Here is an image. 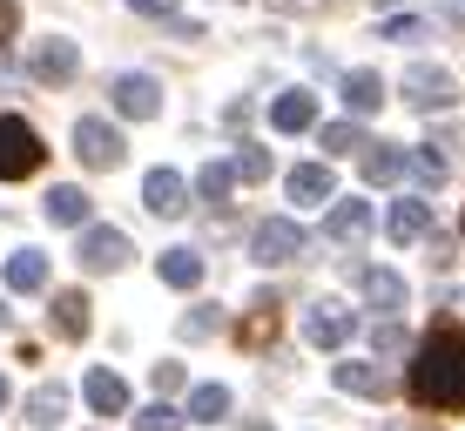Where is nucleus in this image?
<instances>
[{
  "mask_svg": "<svg viewBox=\"0 0 465 431\" xmlns=\"http://www.w3.org/2000/svg\"><path fill=\"white\" fill-rule=\"evenodd\" d=\"M405 397L419 411H465V324L439 317L405 364Z\"/></svg>",
  "mask_w": 465,
  "mask_h": 431,
  "instance_id": "nucleus-1",
  "label": "nucleus"
},
{
  "mask_svg": "<svg viewBox=\"0 0 465 431\" xmlns=\"http://www.w3.org/2000/svg\"><path fill=\"white\" fill-rule=\"evenodd\" d=\"M41 135L27 129L21 115H0V182H27V175L41 169Z\"/></svg>",
  "mask_w": 465,
  "mask_h": 431,
  "instance_id": "nucleus-2",
  "label": "nucleus"
},
{
  "mask_svg": "<svg viewBox=\"0 0 465 431\" xmlns=\"http://www.w3.org/2000/svg\"><path fill=\"white\" fill-rule=\"evenodd\" d=\"M74 155H82L88 169H122V162H128V142H122L115 122L82 115V122H74Z\"/></svg>",
  "mask_w": 465,
  "mask_h": 431,
  "instance_id": "nucleus-3",
  "label": "nucleus"
},
{
  "mask_svg": "<svg viewBox=\"0 0 465 431\" xmlns=\"http://www.w3.org/2000/svg\"><path fill=\"white\" fill-rule=\"evenodd\" d=\"M74 263L94 269V277H102V269H128L135 263V243H128L122 230H108V222H88L82 243H74Z\"/></svg>",
  "mask_w": 465,
  "mask_h": 431,
  "instance_id": "nucleus-4",
  "label": "nucleus"
},
{
  "mask_svg": "<svg viewBox=\"0 0 465 431\" xmlns=\"http://www.w3.org/2000/svg\"><path fill=\"white\" fill-rule=\"evenodd\" d=\"M297 250H303V230L291 216H263V222H256V236H250V257L263 269L270 263H297Z\"/></svg>",
  "mask_w": 465,
  "mask_h": 431,
  "instance_id": "nucleus-5",
  "label": "nucleus"
},
{
  "mask_svg": "<svg viewBox=\"0 0 465 431\" xmlns=\"http://www.w3.org/2000/svg\"><path fill=\"white\" fill-rule=\"evenodd\" d=\"M351 338H358V317H351L344 303H317V310H303V344H317V350H344Z\"/></svg>",
  "mask_w": 465,
  "mask_h": 431,
  "instance_id": "nucleus-6",
  "label": "nucleus"
},
{
  "mask_svg": "<svg viewBox=\"0 0 465 431\" xmlns=\"http://www.w3.org/2000/svg\"><path fill=\"white\" fill-rule=\"evenodd\" d=\"M108 102H115V115H128V122H149V115H163V82H155V74H115Z\"/></svg>",
  "mask_w": 465,
  "mask_h": 431,
  "instance_id": "nucleus-7",
  "label": "nucleus"
},
{
  "mask_svg": "<svg viewBox=\"0 0 465 431\" xmlns=\"http://www.w3.org/2000/svg\"><path fill=\"white\" fill-rule=\"evenodd\" d=\"M142 210L163 216V222L189 216V182H183L175 169H149V182H142Z\"/></svg>",
  "mask_w": 465,
  "mask_h": 431,
  "instance_id": "nucleus-8",
  "label": "nucleus"
},
{
  "mask_svg": "<svg viewBox=\"0 0 465 431\" xmlns=\"http://www.w3.org/2000/svg\"><path fill=\"white\" fill-rule=\"evenodd\" d=\"M405 102L425 108V115H431V108H452L459 102V82L445 68H425V61H419V68H405Z\"/></svg>",
  "mask_w": 465,
  "mask_h": 431,
  "instance_id": "nucleus-9",
  "label": "nucleus"
},
{
  "mask_svg": "<svg viewBox=\"0 0 465 431\" xmlns=\"http://www.w3.org/2000/svg\"><path fill=\"white\" fill-rule=\"evenodd\" d=\"M331 196H338V175H331V155H324V162H303V169H291V202H303V210H324Z\"/></svg>",
  "mask_w": 465,
  "mask_h": 431,
  "instance_id": "nucleus-10",
  "label": "nucleus"
},
{
  "mask_svg": "<svg viewBox=\"0 0 465 431\" xmlns=\"http://www.w3.org/2000/svg\"><path fill=\"white\" fill-rule=\"evenodd\" d=\"M82 397H88L94 418H128V385H122L115 371H88L82 377Z\"/></svg>",
  "mask_w": 465,
  "mask_h": 431,
  "instance_id": "nucleus-11",
  "label": "nucleus"
},
{
  "mask_svg": "<svg viewBox=\"0 0 465 431\" xmlns=\"http://www.w3.org/2000/svg\"><path fill=\"white\" fill-rule=\"evenodd\" d=\"M27 68H35V82H74V68H82V47L54 34V41L35 47V61H27Z\"/></svg>",
  "mask_w": 465,
  "mask_h": 431,
  "instance_id": "nucleus-12",
  "label": "nucleus"
},
{
  "mask_svg": "<svg viewBox=\"0 0 465 431\" xmlns=\"http://www.w3.org/2000/svg\"><path fill=\"white\" fill-rule=\"evenodd\" d=\"M47 324H54L61 344H82V338H88V297H82V290H54V303H47Z\"/></svg>",
  "mask_w": 465,
  "mask_h": 431,
  "instance_id": "nucleus-13",
  "label": "nucleus"
},
{
  "mask_svg": "<svg viewBox=\"0 0 465 431\" xmlns=\"http://www.w3.org/2000/svg\"><path fill=\"white\" fill-rule=\"evenodd\" d=\"M384 230H391V243H425V236H431V202H425V196H405V202H391Z\"/></svg>",
  "mask_w": 465,
  "mask_h": 431,
  "instance_id": "nucleus-14",
  "label": "nucleus"
},
{
  "mask_svg": "<svg viewBox=\"0 0 465 431\" xmlns=\"http://www.w3.org/2000/svg\"><path fill=\"white\" fill-rule=\"evenodd\" d=\"M371 222H378L371 202H331L324 236H331V243H358V236H371Z\"/></svg>",
  "mask_w": 465,
  "mask_h": 431,
  "instance_id": "nucleus-15",
  "label": "nucleus"
},
{
  "mask_svg": "<svg viewBox=\"0 0 465 431\" xmlns=\"http://www.w3.org/2000/svg\"><path fill=\"white\" fill-rule=\"evenodd\" d=\"M311 122H317V94H303V88L277 94V108H270V129H283V135H303Z\"/></svg>",
  "mask_w": 465,
  "mask_h": 431,
  "instance_id": "nucleus-16",
  "label": "nucleus"
},
{
  "mask_svg": "<svg viewBox=\"0 0 465 431\" xmlns=\"http://www.w3.org/2000/svg\"><path fill=\"white\" fill-rule=\"evenodd\" d=\"M338 94H344L351 115H371V108L384 102V82H378V68H351L344 82H338Z\"/></svg>",
  "mask_w": 465,
  "mask_h": 431,
  "instance_id": "nucleus-17",
  "label": "nucleus"
},
{
  "mask_svg": "<svg viewBox=\"0 0 465 431\" xmlns=\"http://www.w3.org/2000/svg\"><path fill=\"white\" fill-rule=\"evenodd\" d=\"M47 222H61V230H88V189H74V182L47 189Z\"/></svg>",
  "mask_w": 465,
  "mask_h": 431,
  "instance_id": "nucleus-18",
  "label": "nucleus"
},
{
  "mask_svg": "<svg viewBox=\"0 0 465 431\" xmlns=\"http://www.w3.org/2000/svg\"><path fill=\"white\" fill-rule=\"evenodd\" d=\"M277 324H283V303L263 290V297L250 303V317H243V344H250V350H256V344H277Z\"/></svg>",
  "mask_w": 465,
  "mask_h": 431,
  "instance_id": "nucleus-19",
  "label": "nucleus"
},
{
  "mask_svg": "<svg viewBox=\"0 0 465 431\" xmlns=\"http://www.w3.org/2000/svg\"><path fill=\"white\" fill-rule=\"evenodd\" d=\"M358 290H364V303H378L384 317L405 310V283H398L391 269H358Z\"/></svg>",
  "mask_w": 465,
  "mask_h": 431,
  "instance_id": "nucleus-20",
  "label": "nucleus"
},
{
  "mask_svg": "<svg viewBox=\"0 0 465 431\" xmlns=\"http://www.w3.org/2000/svg\"><path fill=\"white\" fill-rule=\"evenodd\" d=\"M411 169V155L405 149H391V142H371V149H364V182H398V175Z\"/></svg>",
  "mask_w": 465,
  "mask_h": 431,
  "instance_id": "nucleus-21",
  "label": "nucleus"
},
{
  "mask_svg": "<svg viewBox=\"0 0 465 431\" xmlns=\"http://www.w3.org/2000/svg\"><path fill=\"white\" fill-rule=\"evenodd\" d=\"M155 269H163L169 290H196V283H203V257H196V250H163Z\"/></svg>",
  "mask_w": 465,
  "mask_h": 431,
  "instance_id": "nucleus-22",
  "label": "nucleus"
},
{
  "mask_svg": "<svg viewBox=\"0 0 465 431\" xmlns=\"http://www.w3.org/2000/svg\"><path fill=\"white\" fill-rule=\"evenodd\" d=\"M7 290H14V297H35V290H47V257H35V250L7 257Z\"/></svg>",
  "mask_w": 465,
  "mask_h": 431,
  "instance_id": "nucleus-23",
  "label": "nucleus"
},
{
  "mask_svg": "<svg viewBox=\"0 0 465 431\" xmlns=\"http://www.w3.org/2000/svg\"><path fill=\"white\" fill-rule=\"evenodd\" d=\"M338 391H351V397H371V405H378V397L391 391V377H384L378 364H338Z\"/></svg>",
  "mask_w": 465,
  "mask_h": 431,
  "instance_id": "nucleus-24",
  "label": "nucleus"
},
{
  "mask_svg": "<svg viewBox=\"0 0 465 431\" xmlns=\"http://www.w3.org/2000/svg\"><path fill=\"white\" fill-rule=\"evenodd\" d=\"M61 411H68V391H61V385H35V391H27V425H35V431H54Z\"/></svg>",
  "mask_w": 465,
  "mask_h": 431,
  "instance_id": "nucleus-25",
  "label": "nucleus"
},
{
  "mask_svg": "<svg viewBox=\"0 0 465 431\" xmlns=\"http://www.w3.org/2000/svg\"><path fill=\"white\" fill-rule=\"evenodd\" d=\"M189 418H196V425H223V418H230V391H223V385H196V391H189Z\"/></svg>",
  "mask_w": 465,
  "mask_h": 431,
  "instance_id": "nucleus-26",
  "label": "nucleus"
},
{
  "mask_svg": "<svg viewBox=\"0 0 465 431\" xmlns=\"http://www.w3.org/2000/svg\"><path fill=\"white\" fill-rule=\"evenodd\" d=\"M236 182H243V175H236V162H203V175H196L203 202H223V196H230Z\"/></svg>",
  "mask_w": 465,
  "mask_h": 431,
  "instance_id": "nucleus-27",
  "label": "nucleus"
},
{
  "mask_svg": "<svg viewBox=\"0 0 465 431\" xmlns=\"http://www.w3.org/2000/svg\"><path fill=\"white\" fill-rule=\"evenodd\" d=\"M358 149H371L358 122H331V129H324V155H358Z\"/></svg>",
  "mask_w": 465,
  "mask_h": 431,
  "instance_id": "nucleus-28",
  "label": "nucleus"
},
{
  "mask_svg": "<svg viewBox=\"0 0 465 431\" xmlns=\"http://www.w3.org/2000/svg\"><path fill=\"white\" fill-rule=\"evenodd\" d=\"M135 431H183V411H175L169 397H155V405L135 411Z\"/></svg>",
  "mask_w": 465,
  "mask_h": 431,
  "instance_id": "nucleus-29",
  "label": "nucleus"
},
{
  "mask_svg": "<svg viewBox=\"0 0 465 431\" xmlns=\"http://www.w3.org/2000/svg\"><path fill=\"white\" fill-rule=\"evenodd\" d=\"M236 175H243V182H270V149L243 142V155H236Z\"/></svg>",
  "mask_w": 465,
  "mask_h": 431,
  "instance_id": "nucleus-30",
  "label": "nucleus"
},
{
  "mask_svg": "<svg viewBox=\"0 0 465 431\" xmlns=\"http://www.w3.org/2000/svg\"><path fill=\"white\" fill-rule=\"evenodd\" d=\"M371 350H378V358H398V350H405V330H398L391 317H384V324H371Z\"/></svg>",
  "mask_w": 465,
  "mask_h": 431,
  "instance_id": "nucleus-31",
  "label": "nucleus"
},
{
  "mask_svg": "<svg viewBox=\"0 0 465 431\" xmlns=\"http://www.w3.org/2000/svg\"><path fill=\"white\" fill-rule=\"evenodd\" d=\"M411 175H419L425 189H439V182H445V155H431V149H419V155H411Z\"/></svg>",
  "mask_w": 465,
  "mask_h": 431,
  "instance_id": "nucleus-32",
  "label": "nucleus"
},
{
  "mask_svg": "<svg viewBox=\"0 0 465 431\" xmlns=\"http://www.w3.org/2000/svg\"><path fill=\"white\" fill-rule=\"evenodd\" d=\"M216 324H223L216 310H189V317H183V338H189V344H196V338H216Z\"/></svg>",
  "mask_w": 465,
  "mask_h": 431,
  "instance_id": "nucleus-33",
  "label": "nucleus"
},
{
  "mask_svg": "<svg viewBox=\"0 0 465 431\" xmlns=\"http://www.w3.org/2000/svg\"><path fill=\"white\" fill-rule=\"evenodd\" d=\"M155 397H175V391H183V364H155Z\"/></svg>",
  "mask_w": 465,
  "mask_h": 431,
  "instance_id": "nucleus-34",
  "label": "nucleus"
},
{
  "mask_svg": "<svg viewBox=\"0 0 465 431\" xmlns=\"http://www.w3.org/2000/svg\"><path fill=\"white\" fill-rule=\"evenodd\" d=\"M384 41H425V21H384Z\"/></svg>",
  "mask_w": 465,
  "mask_h": 431,
  "instance_id": "nucleus-35",
  "label": "nucleus"
},
{
  "mask_svg": "<svg viewBox=\"0 0 465 431\" xmlns=\"http://www.w3.org/2000/svg\"><path fill=\"white\" fill-rule=\"evenodd\" d=\"M14 34H21V7H14V0H0V47H7Z\"/></svg>",
  "mask_w": 465,
  "mask_h": 431,
  "instance_id": "nucleus-36",
  "label": "nucleus"
},
{
  "mask_svg": "<svg viewBox=\"0 0 465 431\" xmlns=\"http://www.w3.org/2000/svg\"><path fill=\"white\" fill-rule=\"evenodd\" d=\"M135 14H149V21H175V0H128Z\"/></svg>",
  "mask_w": 465,
  "mask_h": 431,
  "instance_id": "nucleus-37",
  "label": "nucleus"
},
{
  "mask_svg": "<svg viewBox=\"0 0 465 431\" xmlns=\"http://www.w3.org/2000/svg\"><path fill=\"white\" fill-rule=\"evenodd\" d=\"M270 7H283V14H317L324 0H270Z\"/></svg>",
  "mask_w": 465,
  "mask_h": 431,
  "instance_id": "nucleus-38",
  "label": "nucleus"
},
{
  "mask_svg": "<svg viewBox=\"0 0 465 431\" xmlns=\"http://www.w3.org/2000/svg\"><path fill=\"white\" fill-rule=\"evenodd\" d=\"M445 14H452V21H465V0H445Z\"/></svg>",
  "mask_w": 465,
  "mask_h": 431,
  "instance_id": "nucleus-39",
  "label": "nucleus"
},
{
  "mask_svg": "<svg viewBox=\"0 0 465 431\" xmlns=\"http://www.w3.org/2000/svg\"><path fill=\"white\" fill-rule=\"evenodd\" d=\"M7 397H14V391H7V377H0V411H7Z\"/></svg>",
  "mask_w": 465,
  "mask_h": 431,
  "instance_id": "nucleus-40",
  "label": "nucleus"
},
{
  "mask_svg": "<svg viewBox=\"0 0 465 431\" xmlns=\"http://www.w3.org/2000/svg\"><path fill=\"white\" fill-rule=\"evenodd\" d=\"M243 431H277V425H243Z\"/></svg>",
  "mask_w": 465,
  "mask_h": 431,
  "instance_id": "nucleus-41",
  "label": "nucleus"
},
{
  "mask_svg": "<svg viewBox=\"0 0 465 431\" xmlns=\"http://www.w3.org/2000/svg\"><path fill=\"white\" fill-rule=\"evenodd\" d=\"M0 330H7V310H0Z\"/></svg>",
  "mask_w": 465,
  "mask_h": 431,
  "instance_id": "nucleus-42",
  "label": "nucleus"
},
{
  "mask_svg": "<svg viewBox=\"0 0 465 431\" xmlns=\"http://www.w3.org/2000/svg\"><path fill=\"white\" fill-rule=\"evenodd\" d=\"M419 431H431V425H419Z\"/></svg>",
  "mask_w": 465,
  "mask_h": 431,
  "instance_id": "nucleus-43",
  "label": "nucleus"
}]
</instances>
